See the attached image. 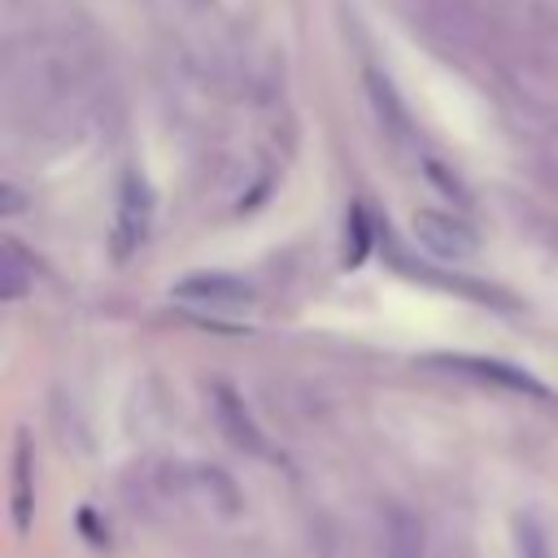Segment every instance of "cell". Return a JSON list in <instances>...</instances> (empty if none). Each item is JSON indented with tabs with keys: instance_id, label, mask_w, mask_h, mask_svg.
I'll list each match as a JSON object with an SVG mask.
<instances>
[{
	"instance_id": "obj_4",
	"label": "cell",
	"mask_w": 558,
	"mask_h": 558,
	"mask_svg": "<svg viewBox=\"0 0 558 558\" xmlns=\"http://www.w3.org/2000/svg\"><path fill=\"white\" fill-rule=\"evenodd\" d=\"M214 397H218V401H214V410H218V423L227 427V436H231L240 449H253V453H257V449H262V432H257V427H253V418L244 414V401H235V392H231V388H218Z\"/></svg>"
},
{
	"instance_id": "obj_2",
	"label": "cell",
	"mask_w": 558,
	"mask_h": 558,
	"mask_svg": "<svg viewBox=\"0 0 558 558\" xmlns=\"http://www.w3.org/2000/svg\"><path fill=\"white\" fill-rule=\"evenodd\" d=\"M414 235L423 240L427 253H436V257H445V262H462V257H471V253L480 248V240H475L458 218L436 214V209H418V214H414Z\"/></svg>"
},
{
	"instance_id": "obj_5",
	"label": "cell",
	"mask_w": 558,
	"mask_h": 558,
	"mask_svg": "<svg viewBox=\"0 0 558 558\" xmlns=\"http://www.w3.org/2000/svg\"><path fill=\"white\" fill-rule=\"evenodd\" d=\"M192 484H196V493H201L214 510H222V514H235V510H240V488H235L218 466H196V471H192Z\"/></svg>"
},
{
	"instance_id": "obj_3",
	"label": "cell",
	"mask_w": 558,
	"mask_h": 558,
	"mask_svg": "<svg viewBox=\"0 0 558 558\" xmlns=\"http://www.w3.org/2000/svg\"><path fill=\"white\" fill-rule=\"evenodd\" d=\"M148 231V192L140 179H126L122 183V201H118V253H135L140 240Z\"/></svg>"
},
{
	"instance_id": "obj_6",
	"label": "cell",
	"mask_w": 558,
	"mask_h": 558,
	"mask_svg": "<svg viewBox=\"0 0 558 558\" xmlns=\"http://www.w3.org/2000/svg\"><path fill=\"white\" fill-rule=\"evenodd\" d=\"M388 558H423V527L405 510L388 514Z\"/></svg>"
},
{
	"instance_id": "obj_7",
	"label": "cell",
	"mask_w": 558,
	"mask_h": 558,
	"mask_svg": "<svg viewBox=\"0 0 558 558\" xmlns=\"http://www.w3.org/2000/svg\"><path fill=\"white\" fill-rule=\"evenodd\" d=\"M519 558H554L549 554V536L532 514L519 519Z\"/></svg>"
},
{
	"instance_id": "obj_1",
	"label": "cell",
	"mask_w": 558,
	"mask_h": 558,
	"mask_svg": "<svg viewBox=\"0 0 558 558\" xmlns=\"http://www.w3.org/2000/svg\"><path fill=\"white\" fill-rule=\"evenodd\" d=\"M170 296L183 305H205V310H240L253 301V288L235 275H187L170 288Z\"/></svg>"
},
{
	"instance_id": "obj_8",
	"label": "cell",
	"mask_w": 558,
	"mask_h": 558,
	"mask_svg": "<svg viewBox=\"0 0 558 558\" xmlns=\"http://www.w3.org/2000/svg\"><path fill=\"white\" fill-rule=\"evenodd\" d=\"M4 257H9V262H4V296L17 301V296L26 292V275H22V262H17V248H13V244L4 248Z\"/></svg>"
}]
</instances>
